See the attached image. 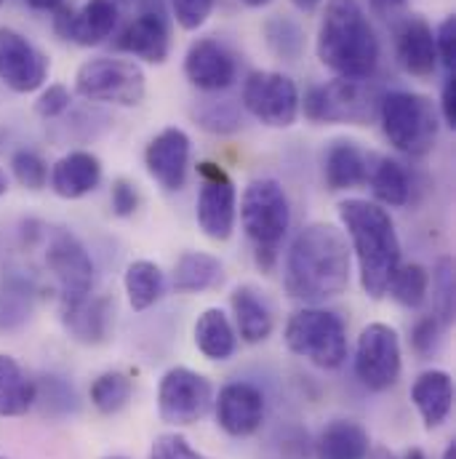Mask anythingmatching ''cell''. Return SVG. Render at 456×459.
<instances>
[{"mask_svg": "<svg viewBox=\"0 0 456 459\" xmlns=\"http://www.w3.org/2000/svg\"><path fill=\"white\" fill-rule=\"evenodd\" d=\"M59 318L67 334L81 344H102L113 329V302L108 297H83L59 305Z\"/></svg>", "mask_w": 456, "mask_h": 459, "instance_id": "21", "label": "cell"}, {"mask_svg": "<svg viewBox=\"0 0 456 459\" xmlns=\"http://www.w3.org/2000/svg\"><path fill=\"white\" fill-rule=\"evenodd\" d=\"M35 382L16 358L0 352V417H22L35 406Z\"/></svg>", "mask_w": 456, "mask_h": 459, "instance_id": "29", "label": "cell"}, {"mask_svg": "<svg viewBox=\"0 0 456 459\" xmlns=\"http://www.w3.org/2000/svg\"><path fill=\"white\" fill-rule=\"evenodd\" d=\"M403 368L400 337L387 324H368L355 344V377L371 393L390 390Z\"/></svg>", "mask_w": 456, "mask_h": 459, "instance_id": "11", "label": "cell"}, {"mask_svg": "<svg viewBox=\"0 0 456 459\" xmlns=\"http://www.w3.org/2000/svg\"><path fill=\"white\" fill-rule=\"evenodd\" d=\"M190 152H193V142L187 136V131L168 126L160 134H155L144 150V166L147 174L168 193H176L185 187L187 182V171H190Z\"/></svg>", "mask_w": 456, "mask_h": 459, "instance_id": "16", "label": "cell"}, {"mask_svg": "<svg viewBox=\"0 0 456 459\" xmlns=\"http://www.w3.org/2000/svg\"><path fill=\"white\" fill-rule=\"evenodd\" d=\"M237 3H243L245 8H262V5H267V3H272V0H237Z\"/></svg>", "mask_w": 456, "mask_h": 459, "instance_id": "51", "label": "cell"}, {"mask_svg": "<svg viewBox=\"0 0 456 459\" xmlns=\"http://www.w3.org/2000/svg\"><path fill=\"white\" fill-rule=\"evenodd\" d=\"M11 171H13L16 182L32 193H38L48 185V166L35 150H16L11 155Z\"/></svg>", "mask_w": 456, "mask_h": 459, "instance_id": "39", "label": "cell"}, {"mask_svg": "<svg viewBox=\"0 0 456 459\" xmlns=\"http://www.w3.org/2000/svg\"><path fill=\"white\" fill-rule=\"evenodd\" d=\"M225 283V264L206 251H185L171 273V286L182 294H201Z\"/></svg>", "mask_w": 456, "mask_h": 459, "instance_id": "26", "label": "cell"}, {"mask_svg": "<svg viewBox=\"0 0 456 459\" xmlns=\"http://www.w3.org/2000/svg\"><path fill=\"white\" fill-rule=\"evenodd\" d=\"M387 294H390L398 305H403V307H409V310L422 307L425 299H427V294H430V273H427V267H422V264H417V262L400 264V267L395 270L390 286H387Z\"/></svg>", "mask_w": 456, "mask_h": 459, "instance_id": "33", "label": "cell"}, {"mask_svg": "<svg viewBox=\"0 0 456 459\" xmlns=\"http://www.w3.org/2000/svg\"><path fill=\"white\" fill-rule=\"evenodd\" d=\"M133 393V382L123 371H105L91 385V403L102 414H117Z\"/></svg>", "mask_w": 456, "mask_h": 459, "instance_id": "34", "label": "cell"}, {"mask_svg": "<svg viewBox=\"0 0 456 459\" xmlns=\"http://www.w3.org/2000/svg\"><path fill=\"white\" fill-rule=\"evenodd\" d=\"M195 344L198 350L209 358V360H228L232 358L235 347H237V334L235 326L228 318L225 310L219 307H209L198 316L195 321Z\"/></svg>", "mask_w": 456, "mask_h": 459, "instance_id": "30", "label": "cell"}, {"mask_svg": "<svg viewBox=\"0 0 456 459\" xmlns=\"http://www.w3.org/2000/svg\"><path fill=\"white\" fill-rule=\"evenodd\" d=\"M352 251L347 235L331 222H313L291 240L283 267V289L302 305H323L349 286Z\"/></svg>", "mask_w": 456, "mask_h": 459, "instance_id": "1", "label": "cell"}, {"mask_svg": "<svg viewBox=\"0 0 456 459\" xmlns=\"http://www.w3.org/2000/svg\"><path fill=\"white\" fill-rule=\"evenodd\" d=\"M302 13H315L321 5H323V0H291Z\"/></svg>", "mask_w": 456, "mask_h": 459, "instance_id": "48", "label": "cell"}, {"mask_svg": "<svg viewBox=\"0 0 456 459\" xmlns=\"http://www.w3.org/2000/svg\"><path fill=\"white\" fill-rule=\"evenodd\" d=\"M214 406V387L211 382L187 368L174 366L163 374L158 387V414L166 425L187 428L203 420Z\"/></svg>", "mask_w": 456, "mask_h": 459, "instance_id": "10", "label": "cell"}, {"mask_svg": "<svg viewBox=\"0 0 456 459\" xmlns=\"http://www.w3.org/2000/svg\"><path fill=\"white\" fill-rule=\"evenodd\" d=\"M117 27V3L115 0H86L81 8H59L54 16V30L62 40L78 46H99Z\"/></svg>", "mask_w": 456, "mask_h": 459, "instance_id": "18", "label": "cell"}, {"mask_svg": "<svg viewBox=\"0 0 456 459\" xmlns=\"http://www.w3.org/2000/svg\"><path fill=\"white\" fill-rule=\"evenodd\" d=\"M400 459H427V457H425V452H422V449H409V452H406Z\"/></svg>", "mask_w": 456, "mask_h": 459, "instance_id": "52", "label": "cell"}, {"mask_svg": "<svg viewBox=\"0 0 456 459\" xmlns=\"http://www.w3.org/2000/svg\"><path fill=\"white\" fill-rule=\"evenodd\" d=\"M438 115L441 123H446L449 128H456V75L449 73L443 81V91H441V102H438Z\"/></svg>", "mask_w": 456, "mask_h": 459, "instance_id": "46", "label": "cell"}, {"mask_svg": "<svg viewBox=\"0 0 456 459\" xmlns=\"http://www.w3.org/2000/svg\"><path fill=\"white\" fill-rule=\"evenodd\" d=\"M35 403L40 401L43 411L46 414H54V417H65L70 411L78 409V398H75V390L62 379V377H43V382L38 385L35 382Z\"/></svg>", "mask_w": 456, "mask_h": 459, "instance_id": "38", "label": "cell"}, {"mask_svg": "<svg viewBox=\"0 0 456 459\" xmlns=\"http://www.w3.org/2000/svg\"><path fill=\"white\" fill-rule=\"evenodd\" d=\"M382 86L371 78H334L321 86H313L302 108L305 117L313 123H337V126H371L379 117L382 105Z\"/></svg>", "mask_w": 456, "mask_h": 459, "instance_id": "5", "label": "cell"}, {"mask_svg": "<svg viewBox=\"0 0 456 459\" xmlns=\"http://www.w3.org/2000/svg\"><path fill=\"white\" fill-rule=\"evenodd\" d=\"M32 310V291L30 283L11 278L5 286H0V329H16L30 318Z\"/></svg>", "mask_w": 456, "mask_h": 459, "instance_id": "35", "label": "cell"}, {"mask_svg": "<svg viewBox=\"0 0 456 459\" xmlns=\"http://www.w3.org/2000/svg\"><path fill=\"white\" fill-rule=\"evenodd\" d=\"M0 3H3V0H0Z\"/></svg>", "mask_w": 456, "mask_h": 459, "instance_id": "57", "label": "cell"}, {"mask_svg": "<svg viewBox=\"0 0 456 459\" xmlns=\"http://www.w3.org/2000/svg\"><path fill=\"white\" fill-rule=\"evenodd\" d=\"M368 459H400L398 455H392L390 449H384V446H376V449H371V455Z\"/></svg>", "mask_w": 456, "mask_h": 459, "instance_id": "50", "label": "cell"}, {"mask_svg": "<svg viewBox=\"0 0 456 459\" xmlns=\"http://www.w3.org/2000/svg\"><path fill=\"white\" fill-rule=\"evenodd\" d=\"M198 177H201V193L195 204V220L206 238L229 240L235 232V220H237L235 185L228 171L211 160L198 163Z\"/></svg>", "mask_w": 456, "mask_h": 459, "instance_id": "13", "label": "cell"}, {"mask_svg": "<svg viewBox=\"0 0 456 459\" xmlns=\"http://www.w3.org/2000/svg\"><path fill=\"white\" fill-rule=\"evenodd\" d=\"M214 11V0H171V13L176 24L187 32L201 30Z\"/></svg>", "mask_w": 456, "mask_h": 459, "instance_id": "40", "label": "cell"}, {"mask_svg": "<svg viewBox=\"0 0 456 459\" xmlns=\"http://www.w3.org/2000/svg\"><path fill=\"white\" fill-rule=\"evenodd\" d=\"M229 307L235 316V334L248 344L264 342L275 329V316L270 302L254 286H237L229 294Z\"/></svg>", "mask_w": 456, "mask_h": 459, "instance_id": "24", "label": "cell"}, {"mask_svg": "<svg viewBox=\"0 0 456 459\" xmlns=\"http://www.w3.org/2000/svg\"><path fill=\"white\" fill-rule=\"evenodd\" d=\"M240 105L267 128H291L302 113V94L294 78L275 70H254L243 81Z\"/></svg>", "mask_w": 456, "mask_h": 459, "instance_id": "9", "label": "cell"}, {"mask_svg": "<svg viewBox=\"0 0 456 459\" xmlns=\"http://www.w3.org/2000/svg\"><path fill=\"white\" fill-rule=\"evenodd\" d=\"M411 401L425 422L427 430H435L438 425L446 422L449 411H452V403H454V379L441 371V368H433V371H425L417 377L414 387H411Z\"/></svg>", "mask_w": 456, "mask_h": 459, "instance_id": "25", "label": "cell"}, {"mask_svg": "<svg viewBox=\"0 0 456 459\" xmlns=\"http://www.w3.org/2000/svg\"><path fill=\"white\" fill-rule=\"evenodd\" d=\"M5 190H8V177H5V171L0 169V198L5 195Z\"/></svg>", "mask_w": 456, "mask_h": 459, "instance_id": "53", "label": "cell"}, {"mask_svg": "<svg viewBox=\"0 0 456 459\" xmlns=\"http://www.w3.org/2000/svg\"><path fill=\"white\" fill-rule=\"evenodd\" d=\"M46 267L59 286V305L75 302L94 289V259L70 230H54L46 246Z\"/></svg>", "mask_w": 456, "mask_h": 459, "instance_id": "12", "label": "cell"}, {"mask_svg": "<svg viewBox=\"0 0 456 459\" xmlns=\"http://www.w3.org/2000/svg\"><path fill=\"white\" fill-rule=\"evenodd\" d=\"M187 81L206 94H219L235 83L237 62L228 46L217 38H198L185 54Z\"/></svg>", "mask_w": 456, "mask_h": 459, "instance_id": "17", "label": "cell"}, {"mask_svg": "<svg viewBox=\"0 0 456 459\" xmlns=\"http://www.w3.org/2000/svg\"><path fill=\"white\" fill-rule=\"evenodd\" d=\"M70 102H73L70 89L62 86V83H51L48 89L40 91V97L35 102V113L46 117V120H54V117H59V115L70 110Z\"/></svg>", "mask_w": 456, "mask_h": 459, "instance_id": "43", "label": "cell"}, {"mask_svg": "<svg viewBox=\"0 0 456 459\" xmlns=\"http://www.w3.org/2000/svg\"><path fill=\"white\" fill-rule=\"evenodd\" d=\"M283 340L294 355L318 368H340L347 358V326L334 310L321 305H305L291 313Z\"/></svg>", "mask_w": 456, "mask_h": 459, "instance_id": "6", "label": "cell"}, {"mask_svg": "<svg viewBox=\"0 0 456 459\" xmlns=\"http://www.w3.org/2000/svg\"><path fill=\"white\" fill-rule=\"evenodd\" d=\"M368 187H371L379 206L400 209L411 198L409 171L403 169V163H398L395 158H387V155L374 158V166H371V174H368Z\"/></svg>", "mask_w": 456, "mask_h": 459, "instance_id": "28", "label": "cell"}, {"mask_svg": "<svg viewBox=\"0 0 456 459\" xmlns=\"http://www.w3.org/2000/svg\"><path fill=\"white\" fill-rule=\"evenodd\" d=\"M117 5H125V3H133V0H115Z\"/></svg>", "mask_w": 456, "mask_h": 459, "instance_id": "55", "label": "cell"}, {"mask_svg": "<svg viewBox=\"0 0 456 459\" xmlns=\"http://www.w3.org/2000/svg\"><path fill=\"white\" fill-rule=\"evenodd\" d=\"M315 54L337 78L366 81L376 73L382 46L360 0H326Z\"/></svg>", "mask_w": 456, "mask_h": 459, "instance_id": "3", "label": "cell"}, {"mask_svg": "<svg viewBox=\"0 0 456 459\" xmlns=\"http://www.w3.org/2000/svg\"><path fill=\"white\" fill-rule=\"evenodd\" d=\"M340 220L357 259L360 289L371 299L387 297V286L400 267V238L390 212L376 201L347 198L340 204Z\"/></svg>", "mask_w": 456, "mask_h": 459, "instance_id": "2", "label": "cell"}, {"mask_svg": "<svg viewBox=\"0 0 456 459\" xmlns=\"http://www.w3.org/2000/svg\"><path fill=\"white\" fill-rule=\"evenodd\" d=\"M105 459H128V457H105Z\"/></svg>", "mask_w": 456, "mask_h": 459, "instance_id": "56", "label": "cell"}, {"mask_svg": "<svg viewBox=\"0 0 456 459\" xmlns=\"http://www.w3.org/2000/svg\"><path fill=\"white\" fill-rule=\"evenodd\" d=\"M193 117L198 120L201 128L211 131V134H235L243 126V115L240 108L229 100H206L195 108Z\"/></svg>", "mask_w": 456, "mask_h": 459, "instance_id": "36", "label": "cell"}, {"mask_svg": "<svg viewBox=\"0 0 456 459\" xmlns=\"http://www.w3.org/2000/svg\"><path fill=\"white\" fill-rule=\"evenodd\" d=\"M51 190L65 201H78L94 193L102 182V160L89 150H73L62 155L48 171Z\"/></svg>", "mask_w": 456, "mask_h": 459, "instance_id": "23", "label": "cell"}, {"mask_svg": "<svg viewBox=\"0 0 456 459\" xmlns=\"http://www.w3.org/2000/svg\"><path fill=\"white\" fill-rule=\"evenodd\" d=\"M371 455V438L363 430V425L352 420H334L326 425L315 444L318 459H368Z\"/></svg>", "mask_w": 456, "mask_h": 459, "instance_id": "27", "label": "cell"}, {"mask_svg": "<svg viewBox=\"0 0 456 459\" xmlns=\"http://www.w3.org/2000/svg\"><path fill=\"white\" fill-rule=\"evenodd\" d=\"M395 54L400 67L414 78H430L438 67L435 35L419 13L406 16L395 30Z\"/></svg>", "mask_w": 456, "mask_h": 459, "instance_id": "20", "label": "cell"}, {"mask_svg": "<svg viewBox=\"0 0 456 459\" xmlns=\"http://www.w3.org/2000/svg\"><path fill=\"white\" fill-rule=\"evenodd\" d=\"M110 204H113L115 217H133L139 209V193L128 179H115Z\"/></svg>", "mask_w": 456, "mask_h": 459, "instance_id": "45", "label": "cell"}, {"mask_svg": "<svg viewBox=\"0 0 456 459\" xmlns=\"http://www.w3.org/2000/svg\"><path fill=\"white\" fill-rule=\"evenodd\" d=\"M262 35H264L267 48L278 59H286V62H299L302 59L307 40H305V30H302V24L297 19L286 16V13H275V16L264 19Z\"/></svg>", "mask_w": 456, "mask_h": 459, "instance_id": "32", "label": "cell"}, {"mask_svg": "<svg viewBox=\"0 0 456 459\" xmlns=\"http://www.w3.org/2000/svg\"><path fill=\"white\" fill-rule=\"evenodd\" d=\"M0 459H3V457H0Z\"/></svg>", "mask_w": 456, "mask_h": 459, "instance_id": "58", "label": "cell"}, {"mask_svg": "<svg viewBox=\"0 0 456 459\" xmlns=\"http://www.w3.org/2000/svg\"><path fill=\"white\" fill-rule=\"evenodd\" d=\"M75 91L89 102H105L115 108H136L147 97L144 70L133 59L94 56L75 73Z\"/></svg>", "mask_w": 456, "mask_h": 459, "instance_id": "7", "label": "cell"}, {"mask_svg": "<svg viewBox=\"0 0 456 459\" xmlns=\"http://www.w3.org/2000/svg\"><path fill=\"white\" fill-rule=\"evenodd\" d=\"M379 11H392V8H400L406 0H371Z\"/></svg>", "mask_w": 456, "mask_h": 459, "instance_id": "49", "label": "cell"}, {"mask_svg": "<svg viewBox=\"0 0 456 459\" xmlns=\"http://www.w3.org/2000/svg\"><path fill=\"white\" fill-rule=\"evenodd\" d=\"M443 324L435 316H425L422 321H417V326L411 329V347L417 355L427 358L441 347V337H443Z\"/></svg>", "mask_w": 456, "mask_h": 459, "instance_id": "42", "label": "cell"}, {"mask_svg": "<svg viewBox=\"0 0 456 459\" xmlns=\"http://www.w3.org/2000/svg\"><path fill=\"white\" fill-rule=\"evenodd\" d=\"M374 152H366L357 142L352 139H337L329 144L323 155V179L326 187L334 193L355 190L368 185V174L374 166Z\"/></svg>", "mask_w": 456, "mask_h": 459, "instance_id": "22", "label": "cell"}, {"mask_svg": "<svg viewBox=\"0 0 456 459\" xmlns=\"http://www.w3.org/2000/svg\"><path fill=\"white\" fill-rule=\"evenodd\" d=\"M435 54L438 62L446 67V73H454L456 67V16L449 13L438 27H435Z\"/></svg>", "mask_w": 456, "mask_h": 459, "instance_id": "44", "label": "cell"}, {"mask_svg": "<svg viewBox=\"0 0 456 459\" xmlns=\"http://www.w3.org/2000/svg\"><path fill=\"white\" fill-rule=\"evenodd\" d=\"M147 459H211L190 446V441L179 433H163L152 441Z\"/></svg>", "mask_w": 456, "mask_h": 459, "instance_id": "41", "label": "cell"}, {"mask_svg": "<svg viewBox=\"0 0 456 459\" xmlns=\"http://www.w3.org/2000/svg\"><path fill=\"white\" fill-rule=\"evenodd\" d=\"M240 225L256 246L278 248L291 228V204L280 182L254 179L240 198Z\"/></svg>", "mask_w": 456, "mask_h": 459, "instance_id": "8", "label": "cell"}, {"mask_svg": "<svg viewBox=\"0 0 456 459\" xmlns=\"http://www.w3.org/2000/svg\"><path fill=\"white\" fill-rule=\"evenodd\" d=\"M123 289L128 297V305L136 313L150 310L166 291V275L160 270V264L150 262V259H136L125 267L123 275Z\"/></svg>", "mask_w": 456, "mask_h": 459, "instance_id": "31", "label": "cell"}, {"mask_svg": "<svg viewBox=\"0 0 456 459\" xmlns=\"http://www.w3.org/2000/svg\"><path fill=\"white\" fill-rule=\"evenodd\" d=\"M217 422L232 438L254 436L264 422V395L251 382H229L214 398Z\"/></svg>", "mask_w": 456, "mask_h": 459, "instance_id": "19", "label": "cell"}, {"mask_svg": "<svg viewBox=\"0 0 456 459\" xmlns=\"http://www.w3.org/2000/svg\"><path fill=\"white\" fill-rule=\"evenodd\" d=\"M443 459H456V444H449V449H446Z\"/></svg>", "mask_w": 456, "mask_h": 459, "instance_id": "54", "label": "cell"}, {"mask_svg": "<svg viewBox=\"0 0 456 459\" xmlns=\"http://www.w3.org/2000/svg\"><path fill=\"white\" fill-rule=\"evenodd\" d=\"M48 56L22 32L0 27V83L16 94H32L48 81Z\"/></svg>", "mask_w": 456, "mask_h": 459, "instance_id": "15", "label": "cell"}, {"mask_svg": "<svg viewBox=\"0 0 456 459\" xmlns=\"http://www.w3.org/2000/svg\"><path fill=\"white\" fill-rule=\"evenodd\" d=\"M24 3L35 11H54V13L67 5V0H24Z\"/></svg>", "mask_w": 456, "mask_h": 459, "instance_id": "47", "label": "cell"}, {"mask_svg": "<svg viewBox=\"0 0 456 459\" xmlns=\"http://www.w3.org/2000/svg\"><path fill=\"white\" fill-rule=\"evenodd\" d=\"M433 305L435 318L449 326L454 321V259L441 256L433 270Z\"/></svg>", "mask_w": 456, "mask_h": 459, "instance_id": "37", "label": "cell"}, {"mask_svg": "<svg viewBox=\"0 0 456 459\" xmlns=\"http://www.w3.org/2000/svg\"><path fill=\"white\" fill-rule=\"evenodd\" d=\"M387 142L411 158H422L435 150L441 134L438 108L417 91H384L379 117Z\"/></svg>", "mask_w": 456, "mask_h": 459, "instance_id": "4", "label": "cell"}, {"mask_svg": "<svg viewBox=\"0 0 456 459\" xmlns=\"http://www.w3.org/2000/svg\"><path fill=\"white\" fill-rule=\"evenodd\" d=\"M115 46L147 65H163L171 54V16L163 0H139V13L123 27Z\"/></svg>", "mask_w": 456, "mask_h": 459, "instance_id": "14", "label": "cell"}]
</instances>
